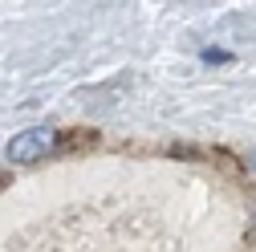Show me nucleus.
I'll list each match as a JSON object with an SVG mask.
<instances>
[{
  "label": "nucleus",
  "mask_w": 256,
  "mask_h": 252,
  "mask_svg": "<svg viewBox=\"0 0 256 252\" xmlns=\"http://www.w3.org/2000/svg\"><path fill=\"white\" fill-rule=\"evenodd\" d=\"M53 146H57V130H53V126H28V130L12 134V142H8V159L20 163V167H28V163H41Z\"/></svg>",
  "instance_id": "nucleus-1"
},
{
  "label": "nucleus",
  "mask_w": 256,
  "mask_h": 252,
  "mask_svg": "<svg viewBox=\"0 0 256 252\" xmlns=\"http://www.w3.org/2000/svg\"><path fill=\"white\" fill-rule=\"evenodd\" d=\"M204 61H228V53L224 49H204Z\"/></svg>",
  "instance_id": "nucleus-2"
}]
</instances>
